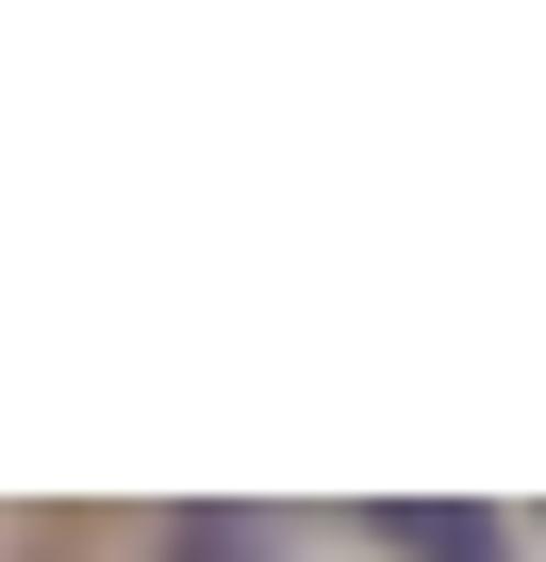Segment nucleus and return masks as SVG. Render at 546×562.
I'll return each instance as SVG.
<instances>
[{
  "instance_id": "nucleus-1",
  "label": "nucleus",
  "mask_w": 546,
  "mask_h": 562,
  "mask_svg": "<svg viewBox=\"0 0 546 562\" xmlns=\"http://www.w3.org/2000/svg\"><path fill=\"white\" fill-rule=\"evenodd\" d=\"M365 546H381V562H513V529H497V513H464V496H381V513H365Z\"/></svg>"
},
{
  "instance_id": "nucleus-2",
  "label": "nucleus",
  "mask_w": 546,
  "mask_h": 562,
  "mask_svg": "<svg viewBox=\"0 0 546 562\" xmlns=\"http://www.w3.org/2000/svg\"><path fill=\"white\" fill-rule=\"evenodd\" d=\"M166 562H265V529H182Z\"/></svg>"
}]
</instances>
